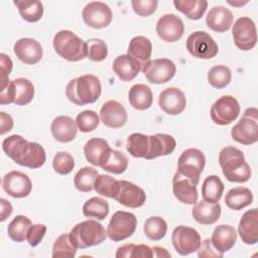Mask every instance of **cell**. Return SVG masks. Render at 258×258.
Segmentation results:
<instances>
[{
	"label": "cell",
	"instance_id": "cell-1",
	"mask_svg": "<svg viewBox=\"0 0 258 258\" xmlns=\"http://www.w3.org/2000/svg\"><path fill=\"white\" fill-rule=\"evenodd\" d=\"M2 149L15 163L28 168H39L46 160L45 150L39 143L29 142L17 134L5 138Z\"/></svg>",
	"mask_w": 258,
	"mask_h": 258
},
{
	"label": "cell",
	"instance_id": "cell-2",
	"mask_svg": "<svg viewBox=\"0 0 258 258\" xmlns=\"http://www.w3.org/2000/svg\"><path fill=\"white\" fill-rule=\"evenodd\" d=\"M102 93L101 82L98 77L87 74L69 82L66 96L70 102L78 106L95 103Z\"/></svg>",
	"mask_w": 258,
	"mask_h": 258
},
{
	"label": "cell",
	"instance_id": "cell-3",
	"mask_svg": "<svg viewBox=\"0 0 258 258\" xmlns=\"http://www.w3.org/2000/svg\"><path fill=\"white\" fill-rule=\"evenodd\" d=\"M219 164L223 174L231 182H246L251 177V168L245 161L244 153L233 146L222 148L219 153Z\"/></svg>",
	"mask_w": 258,
	"mask_h": 258
},
{
	"label": "cell",
	"instance_id": "cell-4",
	"mask_svg": "<svg viewBox=\"0 0 258 258\" xmlns=\"http://www.w3.org/2000/svg\"><path fill=\"white\" fill-rule=\"evenodd\" d=\"M69 234L72 243L77 249H86L100 245L107 238V231L103 225L94 220L78 223Z\"/></svg>",
	"mask_w": 258,
	"mask_h": 258
},
{
	"label": "cell",
	"instance_id": "cell-5",
	"mask_svg": "<svg viewBox=\"0 0 258 258\" xmlns=\"http://www.w3.org/2000/svg\"><path fill=\"white\" fill-rule=\"evenodd\" d=\"M55 52L68 61H79L87 57V43L71 30H59L52 40Z\"/></svg>",
	"mask_w": 258,
	"mask_h": 258
},
{
	"label": "cell",
	"instance_id": "cell-6",
	"mask_svg": "<svg viewBox=\"0 0 258 258\" xmlns=\"http://www.w3.org/2000/svg\"><path fill=\"white\" fill-rule=\"evenodd\" d=\"M232 138L243 145H251L258 140V111L256 108H248L243 116L231 130Z\"/></svg>",
	"mask_w": 258,
	"mask_h": 258
},
{
	"label": "cell",
	"instance_id": "cell-7",
	"mask_svg": "<svg viewBox=\"0 0 258 258\" xmlns=\"http://www.w3.org/2000/svg\"><path fill=\"white\" fill-rule=\"evenodd\" d=\"M205 164V154L200 149L188 148L180 154L177 161L176 172L188 178L195 185H198Z\"/></svg>",
	"mask_w": 258,
	"mask_h": 258
},
{
	"label": "cell",
	"instance_id": "cell-8",
	"mask_svg": "<svg viewBox=\"0 0 258 258\" xmlns=\"http://www.w3.org/2000/svg\"><path fill=\"white\" fill-rule=\"evenodd\" d=\"M137 227V219L134 214L117 211L113 214L108 227L107 236L114 242L123 241L131 237Z\"/></svg>",
	"mask_w": 258,
	"mask_h": 258
},
{
	"label": "cell",
	"instance_id": "cell-9",
	"mask_svg": "<svg viewBox=\"0 0 258 258\" xmlns=\"http://www.w3.org/2000/svg\"><path fill=\"white\" fill-rule=\"evenodd\" d=\"M185 46L187 51L197 58L210 59L219 52V46L206 31H195L188 35Z\"/></svg>",
	"mask_w": 258,
	"mask_h": 258
},
{
	"label": "cell",
	"instance_id": "cell-10",
	"mask_svg": "<svg viewBox=\"0 0 258 258\" xmlns=\"http://www.w3.org/2000/svg\"><path fill=\"white\" fill-rule=\"evenodd\" d=\"M240 114V105L236 98L230 95L220 97L211 107L212 121L217 125H228L235 121Z\"/></svg>",
	"mask_w": 258,
	"mask_h": 258
},
{
	"label": "cell",
	"instance_id": "cell-11",
	"mask_svg": "<svg viewBox=\"0 0 258 258\" xmlns=\"http://www.w3.org/2000/svg\"><path fill=\"white\" fill-rule=\"evenodd\" d=\"M112 199L127 208L137 209L144 205L146 195L143 188L133 182L128 180H117Z\"/></svg>",
	"mask_w": 258,
	"mask_h": 258
},
{
	"label": "cell",
	"instance_id": "cell-12",
	"mask_svg": "<svg viewBox=\"0 0 258 258\" xmlns=\"http://www.w3.org/2000/svg\"><path fill=\"white\" fill-rule=\"evenodd\" d=\"M232 35L235 45L241 50H251L257 42L255 22L247 16L238 18L233 24Z\"/></svg>",
	"mask_w": 258,
	"mask_h": 258
},
{
	"label": "cell",
	"instance_id": "cell-13",
	"mask_svg": "<svg viewBox=\"0 0 258 258\" xmlns=\"http://www.w3.org/2000/svg\"><path fill=\"white\" fill-rule=\"evenodd\" d=\"M171 241L175 251L184 256L198 251L202 239L196 229L180 225L172 231Z\"/></svg>",
	"mask_w": 258,
	"mask_h": 258
},
{
	"label": "cell",
	"instance_id": "cell-14",
	"mask_svg": "<svg viewBox=\"0 0 258 258\" xmlns=\"http://www.w3.org/2000/svg\"><path fill=\"white\" fill-rule=\"evenodd\" d=\"M141 71L148 82L152 84H164L174 77L176 67L169 58H156L150 59Z\"/></svg>",
	"mask_w": 258,
	"mask_h": 258
},
{
	"label": "cell",
	"instance_id": "cell-15",
	"mask_svg": "<svg viewBox=\"0 0 258 258\" xmlns=\"http://www.w3.org/2000/svg\"><path fill=\"white\" fill-rule=\"evenodd\" d=\"M84 22L93 28H105L112 21L111 8L104 2L93 1L88 3L82 12Z\"/></svg>",
	"mask_w": 258,
	"mask_h": 258
},
{
	"label": "cell",
	"instance_id": "cell-16",
	"mask_svg": "<svg viewBox=\"0 0 258 258\" xmlns=\"http://www.w3.org/2000/svg\"><path fill=\"white\" fill-rule=\"evenodd\" d=\"M2 187L12 198L22 199L31 192L32 182L24 172L12 170L3 176Z\"/></svg>",
	"mask_w": 258,
	"mask_h": 258
},
{
	"label": "cell",
	"instance_id": "cell-17",
	"mask_svg": "<svg viewBox=\"0 0 258 258\" xmlns=\"http://www.w3.org/2000/svg\"><path fill=\"white\" fill-rule=\"evenodd\" d=\"M156 32L165 42H175L179 40L184 32L182 20L175 14L168 13L162 15L156 23Z\"/></svg>",
	"mask_w": 258,
	"mask_h": 258
},
{
	"label": "cell",
	"instance_id": "cell-18",
	"mask_svg": "<svg viewBox=\"0 0 258 258\" xmlns=\"http://www.w3.org/2000/svg\"><path fill=\"white\" fill-rule=\"evenodd\" d=\"M128 120L127 111L124 106L115 100L105 102L100 110V121L113 129L123 127Z\"/></svg>",
	"mask_w": 258,
	"mask_h": 258
},
{
	"label": "cell",
	"instance_id": "cell-19",
	"mask_svg": "<svg viewBox=\"0 0 258 258\" xmlns=\"http://www.w3.org/2000/svg\"><path fill=\"white\" fill-rule=\"evenodd\" d=\"M13 51L17 58L25 64H35L42 58L41 44L30 37L18 39L13 46Z\"/></svg>",
	"mask_w": 258,
	"mask_h": 258
},
{
	"label": "cell",
	"instance_id": "cell-20",
	"mask_svg": "<svg viewBox=\"0 0 258 258\" xmlns=\"http://www.w3.org/2000/svg\"><path fill=\"white\" fill-rule=\"evenodd\" d=\"M158 105L166 114L178 115L185 109L186 99L180 89L170 87L159 94Z\"/></svg>",
	"mask_w": 258,
	"mask_h": 258
},
{
	"label": "cell",
	"instance_id": "cell-21",
	"mask_svg": "<svg viewBox=\"0 0 258 258\" xmlns=\"http://www.w3.org/2000/svg\"><path fill=\"white\" fill-rule=\"evenodd\" d=\"M112 148L107 140L103 138H91L84 146L86 159L95 166L102 167L108 160Z\"/></svg>",
	"mask_w": 258,
	"mask_h": 258
},
{
	"label": "cell",
	"instance_id": "cell-22",
	"mask_svg": "<svg viewBox=\"0 0 258 258\" xmlns=\"http://www.w3.org/2000/svg\"><path fill=\"white\" fill-rule=\"evenodd\" d=\"M238 233L242 242L247 245H255L258 242V212L256 208L243 214L239 222Z\"/></svg>",
	"mask_w": 258,
	"mask_h": 258
},
{
	"label": "cell",
	"instance_id": "cell-23",
	"mask_svg": "<svg viewBox=\"0 0 258 258\" xmlns=\"http://www.w3.org/2000/svg\"><path fill=\"white\" fill-rule=\"evenodd\" d=\"M50 130L53 138L56 141L61 143H68L76 138L78 126L76 120H74L70 116L60 115L52 120Z\"/></svg>",
	"mask_w": 258,
	"mask_h": 258
},
{
	"label": "cell",
	"instance_id": "cell-24",
	"mask_svg": "<svg viewBox=\"0 0 258 258\" xmlns=\"http://www.w3.org/2000/svg\"><path fill=\"white\" fill-rule=\"evenodd\" d=\"M149 149L144 157L147 160L171 154L176 146L175 139L165 133H156L149 135Z\"/></svg>",
	"mask_w": 258,
	"mask_h": 258
},
{
	"label": "cell",
	"instance_id": "cell-25",
	"mask_svg": "<svg viewBox=\"0 0 258 258\" xmlns=\"http://www.w3.org/2000/svg\"><path fill=\"white\" fill-rule=\"evenodd\" d=\"M233 14L224 6H214L206 16V23L210 29L216 32H226L233 24Z\"/></svg>",
	"mask_w": 258,
	"mask_h": 258
},
{
	"label": "cell",
	"instance_id": "cell-26",
	"mask_svg": "<svg viewBox=\"0 0 258 258\" xmlns=\"http://www.w3.org/2000/svg\"><path fill=\"white\" fill-rule=\"evenodd\" d=\"M172 191L174 197L182 204L195 205L198 202L197 185L177 172L172 178Z\"/></svg>",
	"mask_w": 258,
	"mask_h": 258
},
{
	"label": "cell",
	"instance_id": "cell-27",
	"mask_svg": "<svg viewBox=\"0 0 258 258\" xmlns=\"http://www.w3.org/2000/svg\"><path fill=\"white\" fill-rule=\"evenodd\" d=\"M141 69V64L128 53L118 55L113 61L114 73L124 82H129L135 79Z\"/></svg>",
	"mask_w": 258,
	"mask_h": 258
},
{
	"label": "cell",
	"instance_id": "cell-28",
	"mask_svg": "<svg viewBox=\"0 0 258 258\" xmlns=\"http://www.w3.org/2000/svg\"><path fill=\"white\" fill-rule=\"evenodd\" d=\"M237 241V232L233 226L219 225L212 234L211 242L213 246L221 253L231 250Z\"/></svg>",
	"mask_w": 258,
	"mask_h": 258
},
{
	"label": "cell",
	"instance_id": "cell-29",
	"mask_svg": "<svg viewBox=\"0 0 258 258\" xmlns=\"http://www.w3.org/2000/svg\"><path fill=\"white\" fill-rule=\"evenodd\" d=\"M191 215L198 223L202 225H212L220 219L221 206L219 203H209L203 200L195 204Z\"/></svg>",
	"mask_w": 258,
	"mask_h": 258
},
{
	"label": "cell",
	"instance_id": "cell-30",
	"mask_svg": "<svg viewBox=\"0 0 258 258\" xmlns=\"http://www.w3.org/2000/svg\"><path fill=\"white\" fill-rule=\"evenodd\" d=\"M127 52L130 56L135 58L143 68L150 60V57H151V53H152L151 41L147 37L142 35L134 36L129 42Z\"/></svg>",
	"mask_w": 258,
	"mask_h": 258
},
{
	"label": "cell",
	"instance_id": "cell-31",
	"mask_svg": "<svg viewBox=\"0 0 258 258\" xmlns=\"http://www.w3.org/2000/svg\"><path fill=\"white\" fill-rule=\"evenodd\" d=\"M130 105L136 110H147L153 102L151 89L144 84H136L131 87L128 93Z\"/></svg>",
	"mask_w": 258,
	"mask_h": 258
},
{
	"label": "cell",
	"instance_id": "cell-32",
	"mask_svg": "<svg viewBox=\"0 0 258 258\" xmlns=\"http://www.w3.org/2000/svg\"><path fill=\"white\" fill-rule=\"evenodd\" d=\"M253 202L252 191L245 186H237L231 188L225 196L226 206L234 211H240Z\"/></svg>",
	"mask_w": 258,
	"mask_h": 258
},
{
	"label": "cell",
	"instance_id": "cell-33",
	"mask_svg": "<svg viewBox=\"0 0 258 258\" xmlns=\"http://www.w3.org/2000/svg\"><path fill=\"white\" fill-rule=\"evenodd\" d=\"M173 5L176 10L191 20L201 19L208 8L206 0H174Z\"/></svg>",
	"mask_w": 258,
	"mask_h": 258
},
{
	"label": "cell",
	"instance_id": "cell-34",
	"mask_svg": "<svg viewBox=\"0 0 258 258\" xmlns=\"http://www.w3.org/2000/svg\"><path fill=\"white\" fill-rule=\"evenodd\" d=\"M224 183L218 175L207 176L202 185L203 200L209 203H219L224 192Z\"/></svg>",
	"mask_w": 258,
	"mask_h": 258
},
{
	"label": "cell",
	"instance_id": "cell-35",
	"mask_svg": "<svg viewBox=\"0 0 258 258\" xmlns=\"http://www.w3.org/2000/svg\"><path fill=\"white\" fill-rule=\"evenodd\" d=\"M13 3L18 8L20 16L27 22H36L40 20L43 15V5L40 1L15 0Z\"/></svg>",
	"mask_w": 258,
	"mask_h": 258
},
{
	"label": "cell",
	"instance_id": "cell-36",
	"mask_svg": "<svg viewBox=\"0 0 258 258\" xmlns=\"http://www.w3.org/2000/svg\"><path fill=\"white\" fill-rule=\"evenodd\" d=\"M32 225L29 218L23 215L16 216L7 227V234L9 238L17 243L24 242L29 227Z\"/></svg>",
	"mask_w": 258,
	"mask_h": 258
},
{
	"label": "cell",
	"instance_id": "cell-37",
	"mask_svg": "<svg viewBox=\"0 0 258 258\" xmlns=\"http://www.w3.org/2000/svg\"><path fill=\"white\" fill-rule=\"evenodd\" d=\"M15 88L14 104L18 106L28 105L34 97V86L25 78H17L13 80Z\"/></svg>",
	"mask_w": 258,
	"mask_h": 258
},
{
	"label": "cell",
	"instance_id": "cell-38",
	"mask_svg": "<svg viewBox=\"0 0 258 258\" xmlns=\"http://www.w3.org/2000/svg\"><path fill=\"white\" fill-rule=\"evenodd\" d=\"M83 214L87 218L104 220L109 214V204L102 198L93 197L83 206Z\"/></svg>",
	"mask_w": 258,
	"mask_h": 258
},
{
	"label": "cell",
	"instance_id": "cell-39",
	"mask_svg": "<svg viewBox=\"0 0 258 258\" xmlns=\"http://www.w3.org/2000/svg\"><path fill=\"white\" fill-rule=\"evenodd\" d=\"M127 151L136 158H144L149 149L148 135L142 133H132L127 138Z\"/></svg>",
	"mask_w": 258,
	"mask_h": 258
},
{
	"label": "cell",
	"instance_id": "cell-40",
	"mask_svg": "<svg viewBox=\"0 0 258 258\" xmlns=\"http://www.w3.org/2000/svg\"><path fill=\"white\" fill-rule=\"evenodd\" d=\"M99 172L94 167L85 166L81 168L74 177L75 187L82 192H89L94 189V182Z\"/></svg>",
	"mask_w": 258,
	"mask_h": 258
},
{
	"label": "cell",
	"instance_id": "cell-41",
	"mask_svg": "<svg viewBox=\"0 0 258 258\" xmlns=\"http://www.w3.org/2000/svg\"><path fill=\"white\" fill-rule=\"evenodd\" d=\"M143 231L148 239L152 241H159L166 234L167 224L165 220L159 216L150 217L145 221Z\"/></svg>",
	"mask_w": 258,
	"mask_h": 258
},
{
	"label": "cell",
	"instance_id": "cell-42",
	"mask_svg": "<svg viewBox=\"0 0 258 258\" xmlns=\"http://www.w3.org/2000/svg\"><path fill=\"white\" fill-rule=\"evenodd\" d=\"M115 256L117 258H151L152 256V249L145 244H124L120 246Z\"/></svg>",
	"mask_w": 258,
	"mask_h": 258
},
{
	"label": "cell",
	"instance_id": "cell-43",
	"mask_svg": "<svg viewBox=\"0 0 258 258\" xmlns=\"http://www.w3.org/2000/svg\"><path fill=\"white\" fill-rule=\"evenodd\" d=\"M77 247L72 243L70 234L64 233L56 238L52 246V258H73L76 256Z\"/></svg>",
	"mask_w": 258,
	"mask_h": 258
},
{
	"label": "cell",
	"instance_id": "cell-44",
	"mask_svg": "<svg viewBox=\"0 0 258 258\" xmlns=\"http://www.w3.org/2000/svg\"><path fill=\"white\" fill-rule=\"evenodd\" d=\"M232 79L231 70L226 66H215L208 73V82L215 89L226 88Z\"/></svg>",
	"mask_w": 258,
	"mask_h": 258
},
{
	"label": "cell",
	"instance_id": "cell-45",
	"mask_svg": "<svg viewBox=\"0 0 258 258\" xmlns=\"http://www.w3.org/2000/svg\"><path fill=\"white\" fill-rule=\"evenodd\" d=\"M128 167V158L127 156L118 150L112 149L111 154L106 161V163L102 166V168L108 172L114 174L123 173Z\"/></svg>",
	"mask_w": 258,
	"mask_h": 258
},
{
	"label": "cell",
	"instance_id": "cell-46",
	"mask_svg": "<svg viewBox=\"0 0 258 258\" xmlns=\"http://www.w3.org/2000/svg\"><path fill=\"white\" fill-rule=\"evenodd\" d=\"M76 123L81 132L88 133L94 131L100 123V117L93 110H85L77 115Z\"/></svg>",
	"mask_w": 258,
	"mask_h": 258
},
{
	"label": "cell",
	"instance_id": "cell-47",
	"mask_svg": "<svg viewBox=\"0 0 258 258\" xmlns=\"http://www.w3.org/2000/svg\"><path fill=\"white\" fill-rule=\"evenodd\" d=\"M87 57L93 61H102L108 55V46L106 42L99 38H93L86 41Z\"/></svg>",
	"mask_w": 258,
	"mask_h": 258
},
{
	"label": "cell",
	"instance_id": "cell-48",
	"mask_svg": "<svg viewBox=\"0 0 258 258\" xmlns=\"http://www.w3.org/2000/svg\"><path fill=\"white\" fill-rule=\"evenodd\" d=\"M52 166L56 173L61 175L69 174L75 167L74 157L64 151L57 152L52 159Z\"/></svg>",
	"mask_w": 258,
	"mask_h": 258
},
{
	"label": "cell",
	"instance_id": "cell-49",
	"mask_svg": "<svg viewBox=\"0 0 258 258\" xmlns=\"http://www.w3.org/2000/svg\"><path fill=\"white\" fill-rule=\"evenodd\" d=\"M117 179L108 174H99L94 182V189L101 196L112 199Z\"/></svg>",
	"mask_w": 258,
	"mask_h": 258
},
{
	"label": "cell",
	"instance_id": "cell-50",
	"mask_svg": "<svg viewBox=\"0 0 258 258\" xmlns=\"http://www.w3.org/2000/svg\"><path fill=\"white\" fill-rule=\"evenodd\" d=\"M131 5L134 12L137 15L141 17H147L156 11L158 1L157 0H132Z\"/></svg>",
	"mask_w": 258,
	"mask_h": 258
},
{
	"label": "cell",
	"instance_id": "cell-51",
	"mask_svg": "<svg viewBox=\"0 0 258 258\" xmlns=\"http://www.w3.org/2000/svg\"><path fill=\"white\" fill-rule=\"evenodd\" d=\"M46 226L43 224H34L31 225L27 231L26 241L31 247L37 246L43 239L46 233Z\"/></svg>",
	"mask_w": 258,
	"mask_h": 258
},
{
	"label": "cell",
	"instance_id": "cell-52",
	"mask_svg": "<svg viewBox=\"0 0 258 258\" xmlns=\"http://www.w3.org/2000/svg\"><path fill=\"white\" fill-rule=\"evenodd\" d=\"M223 253L219 252L212 244L211 239H205L201 242L198 249V256L201 258H222Z\"/></svg>",
	"mask_w": 258,
	"mask_h": 258
},
{
	"label": "cell",
	"instance_id": "cell-53",
	"mask_svg": "<svg viewBox=\"0 0 258 258\" xmlns=\"http://www.w3.org/2000/svg\"><path fill=\"white\" fill-rule=\"evenodd\" d=\"M0 66H1V90L4 89L10 82L9 80V75L12 71L13 62L11 58L5 54L1 53L0 54Z\"/></svg>",
	"mask_w": 258,
	"mask_h": 258
},
{
	"label": "cell",
	"instance_id": "cell-54",
	"mask_svg": "<svg viewBox=\"0 0 258 258\" xmlns=\"http://www.w3.org/2000/svg\"><path fill=\"white\" fill-rule=\"evenodd\" d=\"M15 99V88L13 84V80L9 82V84L1 90L0 93V104L1 105H8L14 103Z\"/></svg>",
	"mask_w": 258,
	"mask_h": 258
},
{
	"label": "cell",
	"instance_id": "cell-55",
	"mask_svg": "<svg viewBox=\"0 0 258 258\" xmlns=\"http://www.w3.org/2000/svg\"><path fill=\"white\" fill-rule=\"evenodd\" d=\"M13 128V119L9 114L0 112V134L4 135Z\"/></svg>",
	"mask_w": 258,
	"mask_h": 258
},
{
	"label": "cell",
	"instance_id": "cell-56",
	"mask_svg": "<svg viewBox=\"0 0 258 258\" xmlns=\"http://www.w3.org/2000/svg\"><path fill=\"white\" fill-rule=\"evenodd\" d=\"M0 204H1V216H0V221L4 222L11 214H12V206L11 204L6 201L5 199H1L0 200Z\"/></svg>",
	"mask_w": 258,
	"mask_h": 258
},
{
	"label": "cell",
	"instance_id": "cell-57",
	"mask_svg": "<svg viewBox=\"0 0 258 258\" xmlns=\"http://www.w3.org/2000/svg\"><path fill=\"white\" fill-rule=\"evenodd\" d=\"M152 249V256L153 257H158V258H162V257H170L169 252H167V250L163 247L160 246H154L151 248Z\"/></svg>",
	"mask_w": 258,
	"mask_h": 258
},
{
	"label": "cell",
	"instance_id": "cell-58",
	"mask_svg": "<svg viewBox=\"0 0 258 258\" xmlns=\"http://www.w3.org/2000/svg\"><path fill=\"white\" fill-rule=\"evenodd\" d=\"M227 2H228V4H230V5L234 6V7H241V6H243V5H245V4L248 3V1H244V2H243V1H240V0H237V1L228 0Z\"/></svg>",
	"mask_w": 258,
	"mask_h": 258
}]
</instances>
